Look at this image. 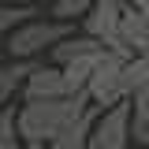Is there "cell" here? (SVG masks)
<instances>
[{"label": "cell", "mask_w": 149, "mask_h": 149, "mask_svg": "<svg viewBox=\"0 0 149 149\" xmlns=\"http://www.w3.org/2000/svg\"><path fill=\"white\" fill-rule=\"evenodd\" d=\"M86 108H90L86 93L56 97V101H22V108L15 112V138L26 146H45L63 127H71Z\"/></svg>", "instance_id": "1"}, {"label": "cell", "mask_w": 149, "mask_h": 149, "mask_svg": "<svg viewBox=\"0 0 149 149\" xmlns=\"http://www.w3.org/2000/svg\"><path fill=\"white\" fill-rule=\"evenodd\" d=\"M78 26L74 22H60V19H49V15H34L26 22H19L11 34L4 37L11 60H37L52 49L56 41H63L67 34H74Z\"/></svg>", "instance_id": "2"}, {"label": "cell", "mask_w": 149, "mask_h": 149, "mask_svg": "<svg viewBox=\"0 0 149 149\" xmlns=\"http://www.w3.org/2000/svg\"><path fill=\"white\" fill-rule=\"evenodd\" d=\"M86 97H90L93 108H108V104H119L127 101V90H123V60L116 52H104L97 56L90 78H86Z\"/></svg>", "instance_id": "3"}, {"label": "cell", "mask_w": 149, "mask_h": 149, "mask_svg": "<svg viewBox=\"0 0 149 149\" xmlns=\"http://www.w3.org/2000/svg\"><path fill=\"white\" fill-rule=\"evenodd\" d=\"M119 11H123L119 0H93V8L78 19V30L86 37H93V41H101V49L116 52L119 60H127L119 52Z\"/></svg>", "instance_id": "4"}, {"label": "cell", "mask_w": 149, "mask_h": 149, "mask_svg": "<svg viewBox=\"0 0 149 149\" xmlns=\"http://www.w3.org/2000/svg\"><path fill=\"white\" fill-rule=\"evenodd\" d=\"M90 142L97 149H130V101L97 108Z\"/></svg>", "instance_id": "5"}, {"label": "cell", "mask_w": 149, "mask_h": 149, "mask_svg": "<svg viewBox=\"0 0 149 149\" xmlns=\"http://www.w3.org/2000/svg\"><path fill=\"white\" fill-rule=\"evenodd\" d=\"M22 101H56V97H67V86H63V71L49 63V60H37L34 71L22 78Z\"/></svg>", "instance_id": "6"}, {"label": "cell", "mask_w": 149, "mask_h": 149, "mask_svg": "<svg viewBox=\"0 0 149 149\" xmlns=\"http://www.w3.org/2000/svg\"><path fill=\"white\" fill-rule=\"evenodd\" d=\"M119 52L123 56H142L149 52V15L123 8L119 11Z\"/></svg>", "instance_id": "7"}, {"label": "cell", "mask_w": 149, "mask_h": 149, "mask_svg": "<svg viewBox=\"0 0 149 149\" xmlns=\"http://www.w3.org/2000/svg\"><path fill=\"white\" fill-rule=\"evenodd\" d=\"M93 52H101V41L86 37L82 30H74V34H67L63 41H56L45 56H49V63L63 67V63H71V60H78V56H93Z\"/></svg>", "instance_id": "8"}, {"label": "cell", "mask_w": 149, "mask_h": 149, "mask_svg": "<svg viewBox=\"0 0 149 149\" xmlns=\"http://www.w3.org/2000/svg\"><path fill=\"white\" fill-rule=\"evenodd\" d=\"M130 101V149H149V90H138Z\"/></svg>", "instance_id": "9"}, {"label": "cell", "mask_w": 149, "mask_h": 149, "mask_svg": "<svg viewBox=\"0 0 149 149\" xmlns=\"http://www.w3.org/2000/svg\"><path fill=\"white\" fill-rule=\"evenodd\" d=\"M37 60H8V63H0V104H8V101H15V93L22 90V78L34 71Z\"/></svg>", "instance_id": "10"}, {"label": "cell", "mask_w": 149, "mask_h": 149, "mask_svg": "<svg viewBox=\"0 0 149 149\" xmlns=\"http://www.w3.org/2000/svg\"><path fill=\"white\" fill-rule=\"evenodd\" d=\"M104 52V49H101ZM101 52H93V56H78V60H71V63H63L60 71H63V86H67V97H74V93H86V78H90L93 71V63H97V56Z\"/></svg>", "instance_id": "11"}, {"label": "cell", "mask_w": 149, "mask_h": 149, "mask_svg": "<svg viewBox=\"0 0 149 149\" xmlns=\"http://www.w3.org/2000/svg\"><path fill=\"white\" fill-rule=\"evenodd\" d=\"M123 90H127V97L138 90H149V52L123 60Z\"/></svg>", "instance_id": "12"}, {"label": "cell", "mask_w": 149, "mask_h": 149, "mask_svg": "<svg viewBox=\"0 0 149 149\" xmlns=\"http://www.w3.org/2000/svg\"><path fill=\"white\" fill-rule=\"evenodd\" d=\"M34 15H45L41 4H0V45H4V37L11 34L19 22H26Z\"/></svg>", "instance_id": "13"}, {"label": "cell", "mask_w": 149, "mask_h": 149, "mask_svg": "<svg viewBox=\"0 0 149 149\" xmlns=\"http://www.w3.org/2000/svg\"><path fill=\"white\" fill-rule=\"evenodd\" d=\"M93 8V0H52L49 4V19H60V22H78Z\"/></svg>", "instance_id": "14"}, {"label": "cell", "mask_w": 149, "mask_h": 149, "mask_svg": "<svg viewBox=\"0 0 149 149\" xmlns=\"http://www.w3.org/2000/svg\"><path fill=\"white\" fill-rule=\"evenodd\" d=\"M0 138H15V108L0 104Z\"/></svg>", "instance_id": "15"}, {"label": "cell", "mask_w": 149, "mask_h": 149, "mask_svg": "<svg viewBox=\"0 0 149 149\" xmlns=\"http://www.w3.org/2000/svg\"><path fill=\"white\" fill-rule=\"evenodd\" d=\"M123 8H134V11H146L149 15V0H119Z\"/></svg>", "instance_id": "16"}, {"label": "cell", "mask_w": 149, "mask_h": 149, "mask_svg": "<svg viewBox=\"0 0 149 149\" xmlns=\"http://www.w3.org/2000/svg\"><path fill=\"white\" fill-rule=\"evenodd\" d=\"M0 149H30V146L19 142V138H0Z\"/></svg>", "instance_id": "17"}, {"label": "cell", "mask_w": 149, "mask_h": 149, "mask_svg": "<svg viewBox=\"0 0 149 149\" xmlns=\"http://www.w3.org/2000/svg\"><path fill=\"white\" fill-rule=\"evenodd\" d=\"M15 4H45V0H15Z\"/></svg>", "instance_id": "18"}]
</instances>
